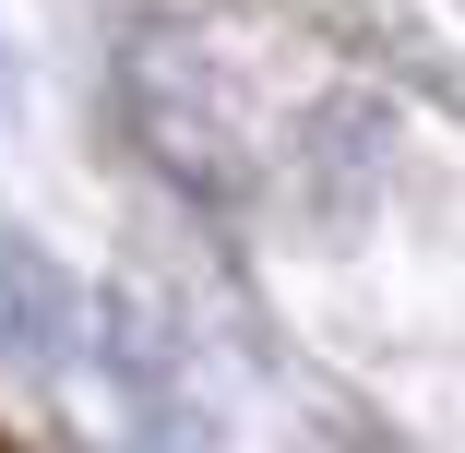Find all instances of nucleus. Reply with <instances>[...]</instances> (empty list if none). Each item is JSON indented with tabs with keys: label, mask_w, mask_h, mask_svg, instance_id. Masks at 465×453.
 <instances>
[{
	"label": "nucleus",
	"mask_w": 465,
	"mask_h": 453,
	"mask_svg": "<svg viewBox=\"0 0 465 453\" xmlns=\"http://www.w3.org/2000/svg\"><path fill=\"white\" fill-rule=\"evenodd\" d=\"M120 108H132V132L155 143V167L167 179H192V192H227L239 179V132H227V108H215V84L192 72V48H167V36H143L132 60H120Z\"/></svg>",
	"instance_id": "f257e3e1"
},
{
	"label": "nucleus",
	"mask_w": 465,
	"mask_h": 453,
	"mask_svg": "<svg viewBox=\"0 0 465 453\" xmlns=\"http://www.w3.org/2000/svg\"><path fill=\"white\" fill-rule=\"evenodd\" d=\"M72 346H84V287L48 262V239L0 227V358H25L36 382H60Z\"/></svg>",
	"instance_id": "f03ea898"
},
{
	"label": "nucleus",
	"mask_w": 465,
	"mask_h": 453,
	"mask_svg": "<svg viewBox=\"0 0 465 453\" xmlns=\"http://www.w3.org/2000/svg\"><path fill=\"white\" fill-rule=\"evenodd\" d=\"M299 192H311V215H358L370 203V179H382V108L370 96H322L311 120H299Z\"/></svg>",
	"instance_id": "7ed1b4c3"
},
{
	"label": "nucleus",
	"mask_w": 465,
	"mask_h": 453,
	"mask_svg": "<svg viewBox=\"0 0 465 453\" xmlns=\"http://www.w3.org/2000/svg\"><path fill=\"white\" fill-rule=\"evenodd\" d=\"M25 120V72H13V48H0V132Z\"/></svg>",
	"instance_id": "20e7f679"
}]
</instances>
